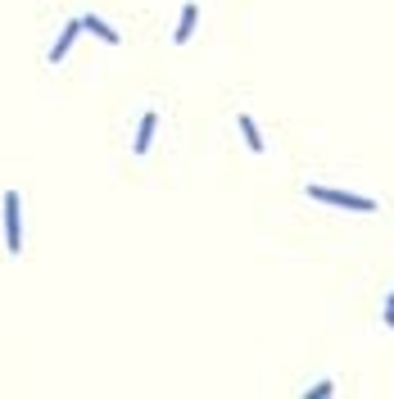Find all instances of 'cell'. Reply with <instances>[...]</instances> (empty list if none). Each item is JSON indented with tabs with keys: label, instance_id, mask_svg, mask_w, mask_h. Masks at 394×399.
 Returning <instances> with one entry per match:
<instances>
[{
	"label": "cell",
	"instance_id": "cell-1",
	"mask_svg": "<svg viewBox=\"0 0 394 399\" xmlns=\"http://www.w3.org/2000/svg\"><path fill=\"white\" fill-rule=\"evenodd\" d=\"M313 200H326V204H340V209H354V213H376V200L367 196H349V191H335V186H309Z\"/></svg>",
	"mask_w": 394,
	"mask_h": 399
},
{
	"label": "cell",
	"instance_id": "cell-2",
	"mask_svg": "<svg viewBox=\"0 0 394 399\" xmlns=\"http://www.w3.org/2000/svg\"><path fill=\"white\" fill-rule=\"evenodd\" d=\"M5 241H9V254L23 250V218H18V196L14 191L5 196Z\"/></svg>",
	"mask_w": 394,
	"mask_h": 399
},
{
	"label": "cell",
	"instance_id": "cell-3",
	"mask_svg": "<svg viewBox=\"0 0 394 399\" xmlns=\"http://www.w3.org/2000/svg\"><path fill=\"white\" fill-rule=\"evenodd\" d=\"M78 32H82V18H68V28L59 32V41H54V50H50V64H59L64 55H68V46L78 41Z\"/></svg>",
	"mask_w": 394,
	"mask_h": 399
},
{
	"label": "cell",
	"instance_id": "cell-4",
	"mask_svg": "<svg viewBox=\"0 0 394 399\" xmlns=\"http://www.w3.org/2000/svg\"><path fill=\"white\" fill-rule=\"evenodd\" d=\"M195 18H200V5H181V23H177V46H181V41H191V32H195Z\"/></svg>",
	"mask_w": 394,
	"mask_h": 399
},
{
	"label": "cell",
	"instance_id": "cell-5",
	"mask_svg": "<svg viewBox=\"0 0 394 399\" xmlns=\"http://www.w3.org/2000/svg\"><path fill=\"white\" fill-rule=\"evenodd\" d=\"M82 28H86V32H95V37H100V41H109V46H114V41H118V32L109 28L105 18H95V14H86V18H82Z\"/></svg>",
	"mask_w": 394,
	"mask_h": 399
},
{
	"label": "cell",
	"instance_id": "cell-6",
	"mask_svg": "<svg viewBox=\"0 0 394 399\" xmlns=\"http://www.w3.org/2000/svg\"><path fill=\"white\" fill-rule=\"evenodd\" d=\"M150 136H155V114L141 118V132H136V145H131V150H136V155H145V150H150Z\"/></svg>",
	"mask_w": 394,
	"mask_h": 399
},
{
	"label": "cell",
	"instance_id": "cell-7",
	"mask_svg": "<svg viewBox=\"0 0 394 399\" xmlns=\"http://www.w3.org/2000/svg\"><path fill=\"white\" fill-rule=\"evenodd\" d=\"M240 132H245L249 150H254V155H258V150H263V136H258V127H254V118H249V114H240Z\"/></svg>",
	"mask_w": 394,
	"mask_h": 399
},
{
	"label": "cell",
	"instance_id": "cell-8",
	"mask_svg": "<svg viewBox=\"0 0 394 399\" xmlns=\"http://www.w3.org/2000/svg\"><path fill=\"white\" fill-rule=\"evenodd\" d=\"M326 395H335V386H331V381H317L313 391H309V399H326Z\"/></svg>",
	"mask_w": 394,
	"mask_h": 399
},
{
	"label": "cell",
	"instance_id": "cell-9",
	"mask_svg": "<svg viewBox=\"0 0 394 399\" xmlns=\"http://www.w3.org/2000/svg\"><path fill=\"white\" fill-rule=\"evenodd\" d=\"M386 322H390V327H394V309H390V304H386Z\"/></svg>",
	"mask_w": 394,
	"mask_h": 399
},
{
	"label": "cell",
	"instance_id": "cell-10",
	"mask_svg": "<svg viewBox=\"0 0 394 399\" xmlns=\"http://www.w3.org/2000/svg\"><path fill=\"white\" fill-rule=\"evenodd\" d=\"M390 309H394V295H390Z\"/></svg>",
	"mask_w": 394,
	"mask_h": 399
}]
</instances>
